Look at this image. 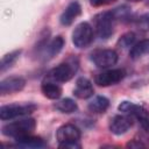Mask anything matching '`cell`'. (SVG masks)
I'll return each instance as SVG.
<instances>
[{"label": "cell", "mask_w": 149, "mask_h": 149, "mask_svg": "<svg viewBox=\"0 0 149 149\" xmlns=\"http://www.w3.org/2000/svg\"><path fill=\"white\" fill-rule=\"evenodd\" d=\"M35 127H36V121L31 118H28V119H22V120L6 123L5 126H2L1 133L5 136L13 137L14 140H16L26 135L33 134Z\"/></svg>", "instance_id": "1"}, {"label": "cell", "mask_w": 149, "mask_h": 149, "mask_svg": "<svg viewBox=\"0 0 149 149\" xmlns=\"http://www.w3.org/2000/svg\"><path fill=\"white\" fill-rule=\"evenodd\" d=\"M118 109L123 114L134 116L144 130H149V112L144 107L130 101H122L118 106Z\"/></svg>", "instance_id": "2"}, {"label": "cell", "mask_w": 149, "mask_h": 149, "mask_svg": "<svg viewBox=\"0 0 149 149\" xmlns=\"http://www.w3.org/2000/svg\"><path fill=\"white\" fill-rule=\"evenodd\" d=\"M36 105L33 102H26V104H10L5 105L0 107V119L2 121L12 120L19 116L28 115L33 113L36 109Z\"/></svg>", "instance_id": "3"}, {"label": "cell", "mask_w": 149, "mask_h": 149, "mask_svg": "<svg viewBox=\"0 0 149 149\" xmlns=\"http://www.w3.org/2000/svg\"><path fill=\"white\" fill-rule=\"evenodd\" d=\"M114 16L112 10L111 12H102L94 17L95 22V31L98 37L101 40H107L113 34V27H114Z\"/></svg>", "instance_id": "4"}, {"label": "cell", "mask_w": 149, "mask_h": 149, "mask_svg": "<svg viewBox=\"0 0 149 149\" xmlns=\"http://www.w3.org/2000/svg\"><path fill=\"white\" fill-rule=\"evenodd\" d=\"M93 41V29L88 22H80L76 26L72 33V43L74 47L83 49L91 44Z\"/></svg>", "instance_id": "5"}, {"label": "cell", "mask_w": 149, "mask_h": 149, "mask_svg": "<svg viewBox=\"0 0 149 149\" xmlns=\"http://www.w3.org/2000/svg\"><path fill=\"white\" fill-rule=\"evenodd\" d=\"M118 54L112 49H101L97 50L91 55V59L95 66L100 69H106L113 66L118 63Z\"/></svg>", "instance_id": "6"}, {"label": "cell", "mask_w": 149, "mask_h": 149, "mask_svg": "<svg viewBox=\"0 0 149 149\" xmlns=\"http://www.w3.org/2000/svg\"><path fill=\"white\" fill-rule=\"evenodd\" d=\"M76 71H77V65H74L73 63L65 62L51 69L48 74H49V78L54 79L55 81L65 83V81H69L73 77Z\"/></svg>", "instance_id": "7"}, {"label": "cell", "mask_w": 149, "mask_h": 149, "mask_svg": "<svg viewBox=\"0 0 149 149\" xmlns=\"http://www.w3.org/2000/svg\"><path fill=\"white\" fill-rule=\"evenodd\" d=\"M125 76H126V72L123 69H111V70H106L104 72L98 73L94 78V81L97 85L106 87V86L118 84L125 78Z\"/></svg>", "instance_id": "8"}, {"label": "cell", "mask_w": 149, "mask_h": 149, "mask_svg": "<svg viewBox=\"0 0 149 149\" xmlns=\"http://www.w3.org/2000/svg\"><path fill=\"white\" fill-rule=\"evenodd\" d=\"M80 136H81V133L79 128L72 123H65L61 126L56 132V139L59 142V144L78 142Z\"/></svg>", "instance_id": "9"}, {"label": "cell", "mask_w": 149, "mask_h": 149, "mask_svg": "<svg viewBox=\"0 0 149 149\" xmlns=\"http://www.w3.org/2000/svg\"><path fill=\"white\" fill-rule=\"evenodd\" d=\"M26 85V79L21 76H10L0 81V93L2 95L5 94H12L15 92L21 91Z\"/></svg>", "instance_id": "10"}, {"label": "cell", "mask_w": 149, "mask_h": 149, "mask_svg": "<svg viewBox=\"0 0 149 149\" xmlns=\"http://www.w3.org/2000/svg\"><path fill=\"white\" fill-rule=\"evenodd\" d=\"M132 127V119L130 115H115L109 122V130L115 135L125 134Z\"/></svg>", "instance_id": "11"}, {"label": "cell", "mask_w": 149, "mask_h": 149, "mask_svg": "<svg viewBox=\"0 0 149 149\" xmlns=\"http://www.w3.org/2000/svg\"><path fill=\"white\" fill-rule=\"evenodd\" d=\"M93 93H94V90H93V85L91 80H88L85 77H80L77 79L76 86L73 88L74 97L79 99H87V98H91Z\"/></svg>", "instance_id": "12"}, {"label": "cell", "mask_w": 149, "mask_h": 149, "mask_svg": "<svg viewBox=\"0 0 149 149\" xmlns=\"http://www.w3.org/2000/svg\"><path fill=\"white\" fill-rule=\"evenodd\" d=\"M43 47H41V49L43 50V55L45 58H52L54 56H56L57 54L61 52V50L64 47V38L62 36H56L54 37L51 41L49 42H43L42 43Z\"/></svg>", "instance_id": "13"}, {"label": "cell", "mask_w": 149, "mask_h": 149, "mask_svg": "<svg viewBox=\"0 0 149 149\" xmlns=\"http://www.w3.org/2000/svg\"><path fill=\"white\" fill-rule=\"evenodd\" d=\"M80 13H81V7H80L79 2L78 1H72L68 5V7L62 13V15L59 17V21L63 26H70L76 20V17L79 16Z\"/></svg>", "instance_id": "14"}, {"label": "cell", "mask_w": 149, "mask_h": 149, "mask_svg": "<svg viewBox=\"0 0 149 149\" xmlns=\"http://www.w3.org/2000/svg\"><path fill=\"white\" fill-rule=\"evenodd\" d=\"M109 107V100L104 95H95L93 99L90 100L87 108L90 112L95 114H102Z\"/></svg>", "instance_id": "15"}, {"label": "cell", "mask_w": 149, "mask_h": 149, "mask_svg": "<svg viewBox=\"0 0 149 149\" xmlns=\"http://www.w3.org/2000/svg\"><path fill=\"white\" fill-rule=\"evenodd\" d=\"M41 91L44 97L51 100H56L62 95V87L52 81H44L41 85Z\"/></svg>", "instance_id": "16"}, {"label": "cell", "mask_w": 149, "mask_h": 149, "mask_svg": "<svg viewBox=\"0 0 149 149\" xmlns=\"http://www.w3.org/2000/svg\"><path fill=\"white\" fill-rule=\"evenodd\" d=\"M15 141H16L17 146L24 147V148H42V147L45 146L44 141L41 137L33 136L31 134L30 135H26V136L20 137V139H16Z\"/></svg>", "instance_id": "17"}, {"label": "cell", "mask_w": 149, "mask_h": 149, "mask_svg": "<svg viewBox=\"0 0 149 149\" xmlns=\"http://www.w3.org/2000/svg\"><path fill=\"white\" fill-rule=\"evenodd\" d=\"M149 50V40H142L132 45L129 56L132 59H139Z\"/></svg>", "instance_id": "18"}, {"label": "cell", "mask_w": 149, "mask_h": 149, "mask_svg": "<svg viewBox=\"0 0 149 149\" xmlns=\"http://www.w3.org/2000/svg\"><path fill=\"white\" fill-rule=\"evenodd\" d=\"M55 108L62 113H66V114H70V113H73L77 111L78 106L77 104L74 102V100L70 99V98H65V99H62L59 101H57L55 104Z\"/></svg>", "instance_id": "19"}, {"label": "cell", "mask_w": 149, "mask_h": 149, "mask_svg": "<svg viewBox=\"0 0 149 149\" xmlns=\"http://www.w3.org/2000/svg\"><path fill=\"white\" fill-rule=\"evenodd\" d=\"M20 54H21V50H14L9 54H6L0 62V71L5 72L7 69H9L16 62V59L20 57Z\"/></svg>", "instance_id": "20"}, {"label": "cell", "mask_w": 149, "mask_h": 149, "mask_svg": "<svg viewBox=\"0 0 149 149\" xmlns=\"http://www.w3.org/2000/svg\"><path fill=\"white\" fill-rule=\"evenodd\" d=\"M135 38H136V35H135L134 33H132V31L126 33V34H123V35L119 38V41H118V45H119L120 48L132 47V45L134 44V42H135Z\"/></svg>", "instance_id": "21"}, {"label": "cell", "mask_w": 149, "mask_h": 149, "mask_svg": "<svg viewBox=\"0 0 149 149\" xmlns=\"http://www.w3.org/2000/svg\"><path fill=\"white\" fill-rule=\"evenodd\" d=\"M112 13H113V16L115 20H126L130 15V8L126 5H123V6H120L115 9H113Z\"/></svg>", "instance_id": "22"}, {"label": "cell", "mask_w": 149, "mask_h": 149, "mask_svg": "<svg viewBox=\"0 0 149 149\" xmlns=\"http://www.w3.org/2000/svg\"><path fill=\"white\" fill-rule=\"evenodd\" d=\"M136 26L140 30H143V31L149 30V13H146V14L141 15L136 20Z\"/></svg>", "instance_id": "23"}, {"label": "cell", "mask_w": 149, "mask_h": 149, "mask_svg": "<svg viewBox=\"0 0 149 149\" xmlns=\"http://www.w3.org/2000/svg\"><path fill=\"white\" fill-rule=\"evenodd\" d=\"M114 0H90V3L92 6H102V5H106V3H109V2H113Z\"/></svg>", "instance_id": "24"}, {"label": "cell", "mask_w": 149, "mask_h": 149, "mask_svg": "<svg viewBox=\"0 0 149 149\" xmlns=\"http://www.w3.org/2000/svg\"><path fill=\"white\" fill-rule=\"evenodd\" d=\"M61 148H80V144L78 142H71V143H64V144H59Z\"/></svg>", "instance_id": "25"}, {"label": "cell", "mask_w": 149, "mask_h": 149, "mask_svg": "<svg viewBox=\"0 0 149 149\" xmlns=\"http://www.w3.org/2000/svg\"><path fill=\"white\" fill-rule=\"evenodd\" d=\"M127 147H130V148H140V147H144V144H143V143H141V142L132 141V142H129V143L127 144Z\"/></svg>", "instance_id": "26"}, {"label": "cell", "mask_w": 149, "mask_h": 149, "mask_svg": "<svg viewBox=\"0 0 149 149\" xmlns=\"http://www.w3.org/2000/svg\"><path fill=\"white\" fill-rule=\"evenodd\" d=\"M134 1H139V0H134Z\"/></svg>", "instance_id": "27"}]
</instances>
